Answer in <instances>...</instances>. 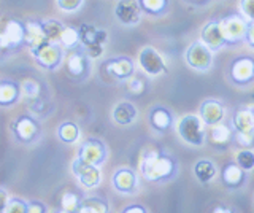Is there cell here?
Segmentation results:
<instances>
[{
  "instance_id": "42",
  "label": "cell",
  "mask_w": 254,
  "mask_h": 213,
  "mask_svg": "<svg viewBox=\"0 0 254 213\" xmlns=\"http://www.w3.org/2000/svg\"><path fill=\"white\" fill-rule=\"evenodd\" d=\"M246 43L254 48V21L248 22V30H246V37H245Z\"/></svg>"
},
{
  "instance_id": "14",
  "label": "cell",
  "mask_w": 254,
  "mask_h": 213,
  "mask_svg": "<svg viewBox=\"0 0 254 213\" xmlns=\"http://www.w3.org/2000/svg\"><path fill=\"white\" fill-rule=\"evenodd\" d=\"M133 70H135L133 62L129 58H115L110 59L105 64V72L110 76L118 78V80H127V78H130Z\"/></svg>"
},
{
  "instance_id": "23",
  "label": "cell",
  "mask_w": 254,
  "mask_h": 213,
  "mask_svg": "<svg viewBox=\"0 0 254 213\" xmlns=\"http://www.w3.org/2000/svg\"><path fill=\"white\" fill-rule=\"evenodd\" d=\"M208 139L213 145H226L229 143V140L232 139V131L229 129V126L218 123L210 126L208 131Z\"/></svg>"
},
{
  "instance_id": "32",
  "label": "cell",
  "mask_w": 254,
  "mask_h": 213,
  "mask_svg": "<svg viewBox=\"0 0 254 213\" xmlns=\"http://www.w3.org/2000/svg\"><path fill=\"white\" fill-rule=\"evenodd\" d=\"M140 3L148 14H162L167 10V0H140Z\"/></svg>"
},
{
  "instance_id": "22",
  "label": "cell",
  "mask_w": 254,
  "mask_h": 213,
  "mask_svg": "<svg viewBox=\"0 0 254 213\" xmlns=\"http://www.w3.org/2000/svg\"><path fill=\"white\" fill-rule=\"evenodd\" d=\"M232 123H234L235 132H242V134H253L254 132V116H253L251 110L248 107L237 110Z\"/></svg>"
},
{
  "instance_id": "12",
  "label": "cell",
  "mask_w": 254,
  "mask_h": 213,
  "mask_svg": "<svg viewBox=\"0 0 254 213\" xmlns=\"http://www.w3.org/2000/svg\"><path fill=\"white\" fill-rule=\"evenodd\" d=\"M200 37H202V42L206 46H210L211 50H219L222 46L227 45V40L224 37V32H222L219 21H211L208 24H205Z\"/></svg>"
},
{
  "instance_id": "9",
  "label": "cell",
  "mask_w": 254,
  "mask_h": 213,
  "mask_svg": "<svg viewBox=\"0 0 254 213\" xmlns=\"http://www.w3.org/2000/svg\"><path fill=\"white\" fill-rule=\"evenodd\" d=\"M143 14L140 0H118L115 16L124 26H137Z\"/></svg>"
},
{
  "instance_id": "33",
  "label": "cell",
  "mask_w": 254,
  "mask_h": 213,
  "mask_svg": "<svg viewBox=\"0 0 254 213\" xmlns=\"http://www.w3.org/2000/svg\"><path fill=\"white\" fill-rule=\"evenodd\" d=\"M21 89L27 99H35L40 96V84L35 80H32V78H26V80L21 83Z\"/></svg>"
},
{
  "instance_id": "39",
  "label": "cell",
  "mask_w": 254,
  "mask_h": 213,
  "mask_svg": "<svg viewBox=\"0 0 254 213\" xmlns=\"http://www.w3.org/2000/svg\"><path fill=\"white\" fill-rule=\"evenodd\" d=\"M235 140L242 148H251V146H254V132L253 134L235 132Z\"/></svg>"
},
{
  "instance_id": "7",
  "label": "cell",
  "mask_w": 254,
  "mask_h": 213,
  "mask_svg": "<svg viewBox=\"0 0 254 213\" xmlns=\"http://www.w3.org/2000/svg\"><path fill=\"white\" fill-rule=\"evenodd\" d=\"M222 27V32L227 43H238L245 40L246 30H248V21H246L242 14H230L219 21Z\"/></svg>"
},
{
  "instance_id": "21",
  "label": "cell",
  "mask_w": 254,
  "mask_h": 213,
  "mask_svg": "<svg viewBox=\"0 0 254 213\" xmlns=\"http://www.w3.org/2000/svg\"><path fill=\"white\" fill-rule=\"evenodd\" d=\"M113 120L115 123L121 124V126H127L132 124L135 120H137V108H135L130 102H119V104L113 108Z\"/></svg>"
},
{
  "instance_id": "16",
  "label": "cell",
  "mask_w": 254,
  "mask_h": 213,
  "mask_svg": "<svg viewBox=\"0 0 254 213\" xmlns=\"http://www.w3.org/2000/svg\"><path fill=\"white\" fill-rule=\"evenodd\" d=\"M79 32V40L81 45L91 46V45H105L108 40V32L105 29H97L92 24H81L78 27Z\"/></svg>"
},
{
  "instance_id": "15",
  "label": "cell",
  "mask_w": 254,
  "mask_h": 213,
  "mask_svg": "<svg viewBox=\"0 0 254 213\" xmlns=\"http://www.w3.org/2000/svg\"><path fill=\"white\" fill-rule=\"evenodd\" d=\"M65 66H67V72L71 76L84 78L87 72H89V58H87L86 53H78L73 50L67 56Z\"/></svg>"
},
{
  "instance_id": "41",
  "label": "cell",
  "mask_w": 254,
  "mask_h": 213,
  "mask_svg": "<svg viewBox=\"0 0 254 213\" xmlns=\"http://www.w3.org/2000/svg\"><path fill=\"white\" fill-rule=\"evenodd\" d=\"M27 213H46V207L42 202H29Z\"/></svg>"
},
{
  "instance_id": "47",
  "label": "cell",
  "mask_w": 254,
  "mask_h": 213,
  "mask_svg": "<svg viewBox=\"0 0 254 213\" xmlns=\"http://www.w3.org/2000/svg\"><path fill=\"white\" fill-rule=\"evenodd\" d=\"M58 213H71V212H65V210H61V212H58Z\"/></svg>"
},
{
  "instance_id": "13",
  "label": "cell",
  "mask_w": 254,
  "mask_h": 213,
  "mask_svg": "<svg viewBox=\"0 0 254 213\" xmlns=\"http://www.w3.org/2000/svg\"><path fill=\"white\" fill-rule=\"evenodd\" d=\"M230 75H232V80L237 84H248L254 78V59L238 58L237 61H234Z\"/></svg>"
},
{
  "instance_id": "25",
  "label": "cell",
  "mask_w": 254,
  "mask_h": 213,
  "mask_svg": "<svg viewBox=\"0 0 254 213\" xmlns=\"http://www.w3.org/2000/svg\"><path fill=\"white\" fill-rule=\"evenodd\" d=\"M149 121L153 124L154 129L165 131V129H169L172 124V115L169 110H165L164 107H157V108H153V112H151Z\"/></svg>"
},
{
  "instance_id": "10",
  "label": "cell",
  "mask_w": 254,
  "mask_h": 213,
  "mask_svg": "<svg viewBox=\"0 0 254 213\" xmlns=\"http://www.w3.org/2000/svg\"><path fill=\"white\" fill-rule=\"evenodd\" d=\"M71 170H73L75 177L79 180V183H81L84 188H97L100 185V180H102V173H100V169L99 165H92V164H87L84 162L83 159H76L71 164Z\"/></svg>"
},
{
  "instance_id": "2",
  "label": "cell",
  "mask_w": 254,
  "mask_h": 213,
  "mask_svg": "<svg viewBox=\"0 0 254 213\" xmlns=\"http://www.w3.org/2000/svg\"><path fill=\"white\" fill-rule=\"evenodd\" d=\"M32 58L37 61V64L45 70H56L64 62L65 53L64 46L56 42H45L43 45L30 50Z\"/></svg>"
},
{
  "instance_id": "4",
  "label": "cell",
  "mask_w": 254,
  "mask_h": 213,
  "mask_svg": "<svg viewBox=\"0 0 254 213\" xmlns=\"http://www.w3.org/2000/svg\"><path fill=\"white\" fill-rule=\"evenodd\" d=\"M26 45V22L8 19L0 30V50H16Z\"/></svg>"
},
{
  "instance_id": "31",
  "label": "cell",
  "mask_w": 254,
  "mask_h": 213,
  "mask_svg": "<svg viewBox=\"0 0 254 213\" xmlns=\"http://www.w3.org/2000/svg\"><path fill=\"white\" fill-rule=\"evenodd\" d=\"M237 164L240 165V167L248 172V170H253L254 169V151L251 148H243L240 151L237 153Z\"/></svg>"
},
{
  "instance_id": "43",
  "label": "cell",
  "mask_w": 254,
  "mask_h": 213,
  "mask_svg": "<svg viewBox=\"0 0 254 213\" xmlns=\"http://www.w3.org/2000/svg\"><path fill=\"white\" fill-rule=\"evenodd\" d=\"M6 204H8V194L5 189H0V213H5Z\"/></svg>"
},
{
  "instance_id": "24",
  "label": "cell",
  "mask_w": 254,
  "mask_h": 213,
  "mask_svg": "<svg viewBox=\"0 0 254 213\" xmlns=\"http://www.w3.org/2000/svg\"><path fill=\"white\" fill-rule=\"evenodd\" d=\"M245 170L238 164H229L222 170V180L229 188H237L243 183Z\"/></svg>"
},
{
  "instance_id": "17",
  "label": "cell",
  "mask_w": 254,
  "mask_h": 213,
  "mask_svg": "<svg viewBox=\"0 0 254 213\" xmlns=\"http://www.w3.org/2000/svg\"><path fill=\"white\" fill-rule=\"evenodd\" d=\"M200 118L206 126H213L222 121L224 118V107L219 100L208 99L200 107Z\"/></svg>"
},
{
  "instance_id": "44",
  "label": "cell",
  "mask_w": 254,
  "mask_h": 213,
  "mask_svg": "<svg viewBox=\"0 0 254 213\" xmlns=\"http://www.w3.org/2000/svg\"><path fill=\"white\" fill-rule=\"evenodd\" d=\"M123 213H146V212L143 207H138V205H130V207H127Z\"/></svg>"
},
{
  "instance_id": "40",
  "label": "cell",
  "mask_w": 254,
  "mask_h": 213,
  "mask_svg": "<svg viewBox=\"0 0 254 213\" xmlns=\"http://www.w3.org/2000/svg\"><path fill=\"white\" fill-rule=\"evenodd\" d=\"M103 48H105V45H91V46H86L84 50L89 59H99L103 54Z\"/></svg>"
},
{
  "instance_id": "38",
  "label": "cell",
  "mask_w": 254,
  "mask_h": 213,
  "mask_svg": "<svg viewBox=\"0 0 254 213\" xmlns=\"http://www.w3.org/2000/svg\"><path fill=\"white\" fill-rule=\"evenodd\" d=\"M5 213H27V204L21 199H11L6 204Z\"/></svg>"
},
{
  "instance_id": "1",
  "label": "cell",
  "mask_w": 254,
  "mask_h": 213,
  "mask_svg": "<svg viewBox=\"0 0 254 213\" xmlns=\"http://www.w3.org/2000/svg\"><path fill=\"white\" fill-rule=\"evenodd\" d=\"M140 172L148 181L170 178L175 172V162L170 156H164L159 151H149L141 156Z\"/></svg>"
},
{
  "instance_id": "3",
  "label": "cell",
  "mask_w": 254,
  "mask_h": 213,
  "mask_svg": "<svg viewBox=\"0 0 254 213\" xmlns=\"http://www.w3.org/2000/svg\"><path fill=\"white\" fill-rule=\"evenodd\" d=\"M178 136L189 145L200 146L203 145L206 131H205V123L202 121L200 116L195 115H186L183 116L177 124Z\"/></svg>"
},
{
  "instance_id": "46",
  "label": "cell",
  "mask_w": 254,
  "mask_h": 213,
  "mask_svg": "<svg viewBox=\"0 0 254 213\" xmlns=\"http://www.w3.org/2000/svg\"><path fill=\"white\" fill-rule=\"evenodd\" d=\"M248 108H250V110H251V113H253V116H254V105H250V107H248Z\"/></svg>"
},
{
  "instance_id": "35",
  "label": "cell",
  "mask_w": 254,
  "mask_h": 213,
  "mask_svg": "<svg viewBox=\"0 0 254 213\" xmlns=\"http://www.w3.org/2000/svg\"><path fill=\"white\" fill-rule=\"evenodd\" d=\"M84 0H56L59 10L64 13H75L83 6Z\"/></svg>"
},
{
  "instance_id": "27",
  "label": "cell",
  "mask_w": 254,
  "mask_h": 213,
  "mask_svg": "<svg viewBox=\"0 0 254 213\" xmlns=\"http://www.w3.org/2000/svg\"><path fill=\"white\" fill-rule=\"evenodd\" d=\"M216 165H214L211 161L208 159H202L198 161L195 164L194 167V173L198 181H202V183H208V181H211L214 178V175H216Z\"/></svg>"
},
{
  "instance_id": "8",
  "label": "cell",
  "mask_w": 254,
  "mask_h": 213,
  "mask_svg": "<svg viewBox=\"0 0 254 213\" xmlns=\"http://www.w3.org/2000/svg\"><path fill=\"white\" fill-rule=\"evenodd\" d=\"M138 62L143 72H146L149 76H157L167 72V64L159 53L153 46H145L138 54Z\"/></svg>"
},
{
  "instance_id": "11",
  "label": "cell",
  "mask_w": 254,
  "mask_h": 213,
  "mask_svg": "<svg viewBox=\"0 0 254 213\" xmlns=\"http://www.w3.org/2000/svg\"><path fill=\"white\" fill-rule=\"evenodd\" d=\"M78 157H79V159H83L84 162H87V164L100 165L107 159V148L100 140L91 139V140L84 142V143L81 145Z\"/></svg>"
},
{
  "instance_id": "37",
  "label": "cell",
  "mask_w": 254,
  "mask_h": 213,
  "mask_svg": "<svg viewBox=\"0 0 254 213\" xmlns=\"http://www.w3.org/2000/svg\"><path fill=\"white\" fill-rule=\"evenodd\" d=\"M240 11L248 22L254 21V0H240Z\"/></svg>"
},
{
  "instance_id": "18",
  "label": "cell",
  "mask_w": 254,
  "mask_h": 213,
  "mask_svg": "<svg viewBox=\"0 0 254 213\" xmlns=\"http://www.w3.org/2000/svg\"><path fill=\"white\" fill-rule=\"evenodd\" d=\"M138 185L137 175L130 169H119L113 175V186L119 193L130 194L135 191V188Z\"/></svg>"
},
{
  "instance_id": "26",
  "label": "cell",
  "mask_w": 254,
  "mask_h": 213,
  "mask_svg": "<svg viewBox=\"0 0 254 213\" xmlns=\"http://www.w3.org/2000/svg\"><path fill=\"white\" fill-rule=\"evenodd\" d=\"M40 24H42L43 32H45L48 40L59 43L61 35L64 32V29H65V26H64L59 19H42L40 21Z\"/></svg>"
},
{
  "instance_id": "5",
  "label": "cell",
  "mask_w": 254,
  "mask_h": 213,
  "mask_svg": "<svg viewBox=\"0 0 254 213\" xmlns=\"http://www.w3.org/2000/svg\"><path fill=\"white\" fill-rule=\"evenodd\" d=\"M186 62L198 72H206L213 64V50L206 46L202 40L194 42L186 51Z\"/></svg>"
},
{
  "instance_id": "6",
  "label": "cell",
  "mask_w": 254,
  "mask_h": 213,
  "mask_svg": "<svg viewBox=\"0 0 254 213\" xmlns=\"http://www.w3.org/2000/svg\"><path fill=\"white\" fill-rule=\"evenodd\" d=\"M11 129L16 140H19L21 143H32L40 136V124L34 116L21 115L18 116L11 124Z\"/></svg>"
},
{
  "instance_id": "34",
  "label": "cell",
  "mask_w": 254,
  "mask_h": 213,
  "mask_svg": "<svg viewBox=\"0 0 254 213\" xmlns=\"http://www.w3.org/2000/svg\"><path fill=\"white\" fill-rule=\"evenodd\" d=\"M61 205H62V210L75 213L79 209V199L75 193H65L61 199Z\"/></svg>"
},
{
  "instance_id": "19",
  "label": "cell",
  "mask_w": 254,
  "mask_h": 213,
  "mask_svg": "<svg viewBox=\"0 0 254 213\" xmlns=\"http://www.w3.org/2000/svg\"><path fill=\"white\" fill-rule=\"evenodd\" d=\"M21 84L11 80L0 81V107H11L21 99Z\"/></svg>"
},
{
  "instance_id": "36",
  "label": "cell",
  "mask_w": 254,
  "mask_h": 213,
  "mask_svg": "<svg viewBox=\"0 0 254 213\" xmlns=\"http://www.w3.org/2000/svg\"><path fill=\"white\" fill-rule=\"evenodd\" d=\"M126 89L129 91L130 94H135V96H138L143 91H145V83H143L140 78L137 76H130L126 80Z\"/></svg>"
},
{
  "instance_id": "29",
  "label": "cell",
  "mask_w": 254,
  "mask_h": 213,
  "mask_svg": "<svg viewBox=\"0 0 254 213\" xmlns=\"http://www.w3.org/2000/svg\"><path fill=\"white\" fill-rule=\"evenodd\" d=\"M59 43L64 46V50H70L73 51L76 46L81 43V40H79V32H78V27H65L64 29V32L61 35V40Z\"/></svg>"
},
{
  "instance_id": "45",
  "label": "cell",
  "mask_w": 254,
  "mask_h": 213,
  "mask_svg": "<svg viewBox=\"0 0 254 213\" xmlns=\"http://www.w3.org/2000/svg\"><path fill=\"white\" fill-rule=\"evenodd\" d=\"M213 213H232L229 209H224V207H216L213 210Z\"/></svg>"
},
{
  "instance_id": "28",
  "label": "cell",
  "mask_w": 254,
  "mask_h": 213,
  "mask_svg": "<svg viewBox=\"0 0 254 213\" xmlns=\"http://www.w3.org/2000/svg\"><path fill=\"white\" fill-rule=\"evenodd\" d=\"M58 137L65 143H75L79 139V128L75 123H64L58 129Z\"/></svg>"
},
{
  "instance_id": "30",
  "label": "cell",
  "mask_w": 254,
  "mask_h": 213,
  "mask_svg": "<svg viewBox=\"0 0 254 213\" xmlns=\"http://www.w3.org/2000/svg\"><path fill=\"white\" fill-rule=\"evenodd\" d=\"M76 213H108L107 202H103L99 197H91L79 204Z\"/></svg>"
},
{
  "instance_id": "20",
  "label": "cell",
  "mask_w": 254,
  "mask_h": 213,
  "mask_svg": "<svg viewBox=\"0 0 254 213\" xmlns=\"http://www.w3.org/2000/svg\"><path fill=\"white\" fill-rule=\"evenodd\" d=\"M45 42H50V40L46 38L40 21H35V19L26 21V45L29 51L37 48L40 45H43Z\"/></svg>"
}]
</instances>
